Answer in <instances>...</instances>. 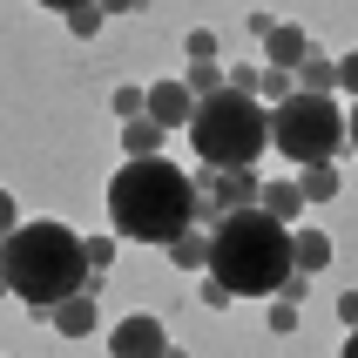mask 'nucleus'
Returning a JSON list of instances; mask_svg holds the SVG:
<instances>
[{
	"instance_id": "nucleus-1",
	"label": "nucleus",
	"mask_w": 358,
	"mask_h": 358,
	"mask_svg": "<svg viewBox=\"0 0 358 358\" xmlns=\"http://www.w3.org/2000/svg\"><path fill=\"white\" fill-rule=\"evenodd\" d=\"M196 217H203L196 176L162 156H129L108 182V223L129 243H162L169 250L182 230H196Z\"/></svg>"
},
{
	"instance_id": "nucleus-2",
	"label": "nucleus",
	"mask_w": 358,
	"mask_h": 358,
	"mask_svg": "<svg viewBox=\"0 0 358 358\" xmlns=\"http://www.w3.org/2000/svg\"><path fill=\"white\" fill-rule=\"evenodd\" d=\"M0 271H7V298H20L34 318H55L61 298L88 291V237H75L55 217H34L0 243Z\"/></svg>"
},
{
	"instance_id": "nucleus-3",
	"label": "nucleus",
	"mask_w": 358,
	"mask_h": 358,
	"mask_svg": "<svg viewBox=\"0 0 358 358\" xmlns=\"http://www.w3.org/2000/svg\"><path fill=\"white\" fill-rule=\"evenodd\" d=\"M291 223H278L271 210H230L210 230V278L230 291V298H278L284 278H291Z\"/></svg>"
},
{
	"instance_id": "nucleus-4",
	"label": "nucleus",
	"mask_w": 358,
	"mask_h": 358,
	"mask_svg": "<svg viewBox=\"0 0 358 358\" xmlns=\"http://www.w3.org/2000/svg\"><path fill=\"white\" fill-rule=\"evenodd\" d=\"M189 149L203 169H257V156L271 149V115L257 95L243 88H217L196 101L189 115Z\"/></svg>"
},
{
	"instance_id": "nucleus-5",
	"label": "nucleus",
	"mask_w": 358,
	"mask_h": 358,
	"mask_svg": "<svg viewBox=\"0 0 358 358\" xmlns=\"http://www.w3.org/2000/svg\"><path fill=\"white\" fill-rule=\"evenodd\" d=\"M271 142H278L284 156L311 169V162H331L345 149V115L331 95H291L271 108Z\"/></svg>"
},
{
	"instance_id": "nucleus-6",
	"label": "nucleus",
	"mask_w": 358,
	"mask_h": 358,
	"mask_svg": "<svg viewBox=\"0 0 358 358\" xmlns=\"http://www.w3.org/2000/svg\"><path fill=\"white\" fill-rule=\"evenodd\" d=\"M196 189H203V203L217 210V217H230V210H250L257 203V169H203L196 176Z\"/></svg>"
},
{
	"instance_id": "nucleus-7",
	"label": "nucleus",
	"mask_w": 358,
	"mask_h": 358,
	"mask_svg": "<svg viewBox=\"0 0 358 358\" xmlns=\"http://www.w3.org/2000/svg\"><path fill=\"white\" fill-rule=\"evenodd\" d=\"M162 352H169V331H162L156 311H136L108 331V358H162Z\"/></svg>"
},
{
	"instance_id": "nucleus-8",
	"label": "nucleus",
	"mask_w": 358,
	"mask_h": 358,
	"mask_svg": "<svg viewBox=\"0 0 358 358\" xmlns=\"http://www.w3.org/2000/svg\"><path fill=\"white\" fill-rule=\"evenodd\" d=\"M311 55H318V48H311V34H304L298 20H278V27L264 34V68H291V75H298Z\"/></svg>"
},
{
	"instance_id": "nucleus-9",
	"label": "nucleus",
	"mask_w": 358,
	"mask_h": 358,
	"mask_svg": "<svg viewBox=\"0 0 358 358\" xmlns=\"http://www.w3.org/2000/svg\"><path fill=\"white\" fill-rule=\"evenodd\" d=\"M142 115L156 122V129H189V115H196V95L182 88V81H149V108Z\"/></svg>"
},
{
	"instance_id": "nucleus-10",
	"label": "nucleus",
	"mask_w": 358,
	"mask_h": 358,
	"mask_svg": "<svg viewBox=\"0 0 358 358\" xmlns=\"http://www.w3.org/2000/svg\"><path fill=\"white\" fill-rule=\"evenodd\" d=\"M331 257H338V243L324 237V230H291V264H298L304 278H318Z\"/></svg>"
},
{
	"instance_id": "nucleus-11",
	"label": "nucleus",
	"mask_w": 358,
	"mask_h": 358,
	"mask_svg": "<svg viewBox=\"0 0 358 358\" xmlns=\"http://www.w3.org/2000/svg\"><path fill=\"white\" fill-rule=\"evenodd\" d=\"M61 331V338H88V331H95V298H88V291H75V298H61L55 304V318H48Z\"/></svg>"
},
{
	"instance_id": "nucleus-12",
	"label": "nucleus",
	"mask_w": 358,
	"mask_h": 358,
	"mask_svg": "<svg viewBox=\"0 0 358 358\" xmlns=\"http://www.w3.org/2000/svg\"><path fill=\"white\" fill-rule=\"evenodd\" d=\"M257 210H271L278 223H298V217H304V189H298V176H291V182H264V189H257Z\"/></svg>"
},
{
	"instance_id": "nucleus-13",
	"label": "nucleus",
	"mask_w": 358,
	"mask_h": 358,
	"mask_svg": "<svg viewBox=\"0 0 358 358\" xmlns=\"http://www.w3.org/2000/svg\"><path fill=\"white\" fill-rule=\"evenodd\" d=\"M162 136H169V129H156L149 115L122 122V156H162Z\"/></svg>"
},
{
	"instance_id": "nucleus-14",
	"label": "nucleus",
	"mask_w": 358,
	"mask_h": 358,
	"mask_svg": "<svg viewBox=\"0 0 358 358\" xmlns=\"http://www.w3.org/2000/svg\"><path fill=\"white\" fill-rule=\"evenodd\" d=\"M169 264H176V271H210V237H203V230H182V237L169 243Z\"/></svg>"
},
{
	"instance_id": "nucleus-15",
	"label": "nucleus",
	"mask_w": 358,
	"mask_h": 358,
	"mask_svg": "<svg viewBox=\"0 0 358 358\" xmlns=\"http://www.w3.org/2000/svg\"><path fill=\"white\" fill-rule=\"evenodd\" d=\"M298 189H304V203H331L338 196V169L331 162H311V169H298Z\"/></svg>"
},
{
	"instance_id": "nucleus-16",
	"label": "nucleus",
	"mask_w": 358,
	"mask_h": 358,
	"mask_svg": "<svg viewBox=\"0 0 358 358\" xmlns=\"http://www.w3.org/2000/svg\"><path fill=\"white\" fill-rule=\"evenodd\" d=\"M291 95H298V75H291V68H257V101L278 108V101H291Z\"/></svg>"
},
{
	"instance_id": "nucleus-17",
	"label": "nucleus",
	"mask_w": 358,
	"mask_h": 358,
	"mask_svg": "<svg viewBox=\"0 0 358 358\" xmlns=\"http://www.w3.org/2000/svg\"><path fill=\"white\" fill-rule=\"evenodd\" d=\"M298 88H304V95H324V88H338V61L311 55V61L298 68Z\"/></svg>"
},
{
	"instance_id": "nucleus-18",
	"label": "nucleus",
	"mask_w": 358,
	"mask_h": 358,
	"mask_svg": "<svg viewBox=\"0 0 358 358\" xmlns=\"http://www.w3.org/2000/svg\"><path fill=\"white\" fill-rule=\"evenodd\" d=\"M182 88H189V95H217V88H230V75H223L217 61H189V81H182Z\"/></svg>"
},
{
	"instance_id": "nucleus-19",
	"label": "nucleus",
	"mask_w": 358,
	"mask_h": 358,
	"mask_svg": "<svg viewBox=\"0 0 358 358\" xmlns=\"http://www.w3.org/2000/svg\"><path fill=\"white\" fill-rule=\"evenodd\" d=\"M61 20H68V34L95 41V34H101V20H108V14H101V7H75V14H61Z\"/></svg>"
},
{
	"instance_id": "nucleus-20",
	"label": "nucleus",
	"mask_w": 358,
	"mask_h": 358,
	"mask_svg": "<svg viewBox=\"0 0 358 358\" xmlns=\"http://www.w3.org/2000/svg\"><path fill=\"white\" fill-rule=\"evenodd\" d=\"M142 108H149V88H136V81H129V88H115V115H122V122H136Z\"/></svg>"
},
{
	"instance_id": "nucleus-21",
	"label": "nucleus",
	"mask_w": 358,
	"mask_h": 358,
	"mask_svg": "<svg viewBox=\"0 0 358 358\" xmlns=\"http://www.w3.org/2000/svg\"><path fill=\"white\" fill-rule=\"evenodd\" d=\"M182 48H189V61H217V34H210V27L182 34Z\"/></svg>"
},
{
	"instance_id": "nucleus-22",
	"label": "nucleus",
	"mask_w": 358,
	"mask_h": 358,
	"mask_svg": "<svg viewBox=\"0 0 358 358\" xmlns=\"http://www.w3.org/2000/svg\"><path fill=\"white\" fill-rule=\"evenodd\" d=\"M271 331H278V338H291V331H298V304H271Z\"/></svg>"
},
{
	"instance_id": "nucleus-23",
	"label": "nucleus",
	"mask_w": 358,
	"mask_h": 358,
	"mask_svg": "<svg viewBox=\"0 0 358 358\" xmlns=\"http://www.w3.org/2000/svg\"><path fill=\"white\" fill-rule=\"evenodd\" d=\"M14 230H20V203H14V196H7V189H0V243L14 237Z\"/></svg>"
},
{
	"instance_id": "nucleus-24",
	"label": "nucleus",
	"mask_w": 358,
	"mask_h": 358,
	"mask_svg": "<svg viewBox=\"0 0 358 358\" xmlns=\"http://www.w3.org/2000/svg\"><path fill=\"white\" fill-rule=\"evenodd\" d=\"M108 257H115V237H88V271H108Z\"/></svg>"
},
{
	"instance_id": "nucleus-25",
	"label": "nucleus",
	"mask_w": 358,
	"mask_h": 358,
	"mask_svg": "<svg viewBox=\"0 0 358 358\" xmlns=\"http://www.w3.org/2000/svg\"><path fill=\"white\" fill-rule=\"evenodd\" d=\"M203 304H210V311H223V304H237V298H230L217 278H203Z\"/></svg>"
},
{
	"instance_id": "nucleus-26",
	"label": "nucleus",
	"mask_w": 358,
	"mask_h": 358,
	"mask_svg": "<svg viewBox=\"0 0 358 358\" xmlns=\"http://www.w3.org/2000/svg\"><path fill=\"white\" fill-rule=\"evenodd\" d=\"M338 88H352V95H358V55H338Z\"/></svg>"
},
{
	"instance_id": "nucleus-27",
	"label": "nucleus",
	"mask_w": 358,
	"mask_h": 358,
	"mask_svg": "<svg viewBox=\"0 0 358 358\" xmlns=\"http://www.w3.org/2000/svg\"><path fill=\"white\" fill-rule=\"evenodd\" d=\"M338 318H345V331H358V291H345V298H338Z\"/></svg>"
},
{
	"instance_id": "nucleus-28",
	"label": "nucleus",
	"mask_w": 358,
	"mask_h": 358,
	"mask_svg": "<svg viewBox=\"0 0 358 358\" xmlns=\"http://www.w3.org/2000/svg\"><path fill=\"white\" fill-rule=\"evenodd\" d=\"M41 7H55V14H75V7H95V0H41Z\"/></svg>"
},
{
	"instance_id": "nucleus-29",
	"label": "nucleus",
	"mask_w": 358,
	"mask_h": 358,
	"mask_svg": "<svg viewBox=\"0 0 358 358\" xmlns=\"http://www.w3.org/2000/svg\"><path fill=\"white\" fill-rule=\"evenodd\" d=\"M101 14H129V7H136V0H95Z\"/></svg>"
},
{
	"instance_id": "nucleus-30",
	"label": "nucleus",
	"mask_w": 358,
	"mask_h": 358,
	"mask_svg": "<svg viewBox=\"0 0 358 358\" xmlns=\"http://www.w3.org/2000/svg\"><path fill=\"white\" fill-rule=\"evenodd\" d=\"M345 149H358V108H352V122H345Z\"/></svg>"
},
{
	"instance_id": "nucleus-31",
	"label": "nucleus",
	"mask_w": 358,
	"mask_h": 358,
	"mask_svg": "<svg viewBox=\"0 0 358 358\" xmlns=\"http://www.w3.org/2000/svg\"><path fill=\"white\" fill-rule=\"evenodd\" d=\"M338 358H358V331H352V338H345V352H338Z\"/></svg>"
},
{
	"instance_id": "nucleus-32",
	"label": "nucleus",
	"mask_w": 358,
	"mask_h": 358,
	"mask_svg": "<svg viewBox=\"0 0 358 358\" xmlns=\"http://www.w3.org/2000/svg\"><path fill=\"white\" fill-rule=\"evenodd\" d=\"M162 358H189V352H176V345H169V352H162Z\"/></svg>"
}]
</instances>
